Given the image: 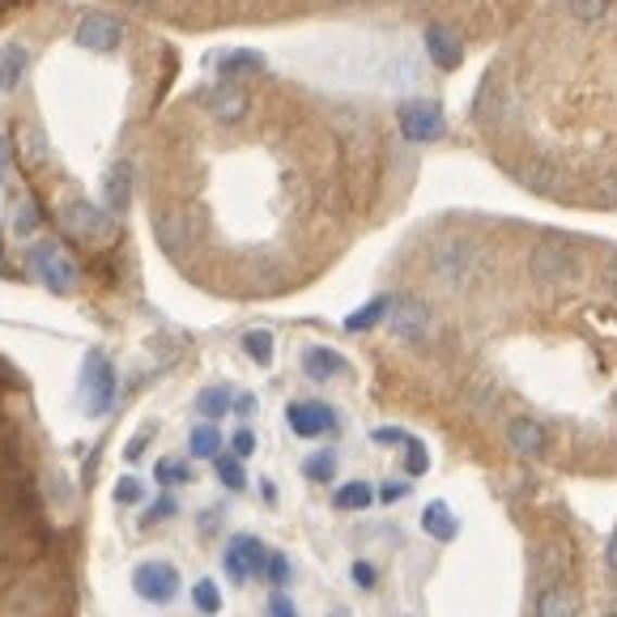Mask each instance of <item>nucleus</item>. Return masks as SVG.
Here are the masks:
<instances>
[{
  "label": "nucleus",
  "instance_id": "f257e3e1",
  "mask_svg": "<svg viewBox=\"0 0 617 617\" xmlns=\"http://www.w3.org/2000/svg\"><path fill=\"white\" fill-rule=\"evenodd\" d=\"M430 277L443 286V290H468L473 281H477V273H481V248L473 243V239H439L435 248H430Z\"/></svg>",
  "mask_w": 617,
  "mask_h": 617
},
{
  "label": "nucleus",
  "instance_id": "f03ea898",
  "mask_svg": "<svg viewBox=\"0 0 617 617\" xmlns=\"http://www.w3.org/2000/svg\"><path fill=\"white\" fill-rule=\"evenodd\" d=\"M115 392H119V379H115V366L106 354L90 350L86 362H81V379H77V396L90 417H106L111 405H115Z\"/></svg>",
  "mask_w": 617,
  "mask_h": 617
},
{
  "label": "nucleus",
  "instance_id": "7ed1b4c3",
  "mask_svg": "<svg viewBox=\"0 0 617 617\" xmlns=\"http://www.w3.org/2000/svg\"><path fill=\"white\" fill-rule=\"evenodd\" d=\"M60 226H64V235H73L81 243H99V248L115 239V213L106 205H90V201H68L60 209Z\"/></svg>",
  "mask_w": 617,
  "mask_h": 617
},
{
  "label": "nucleus",
  "instance_id": "20e7f679",
  "mask_svg": "<svg viewBox=\"0 0 617 617\" xmlns=\"http://www.w3.org/2000/svg\"><path fill=\"white\" fill-rule=\"evenodd\" d=\"M583 268L579 252L570 243H537L528 252V277L532 281H545V286H563V281H575Z\"/></svg>",
  "mask_w": 617,
  "mask_h": 617
},
{
  "label": "nucleus",
  "instance_id": "39448f33",
  "mask_svg": "<svg viewBox=\"0 0 617 617\" xmlns=\"http://www.w3.org/2000/svg\"><path fill=\"white\" fill-rule=\"evenodd\" d=\"M26 264H30V273L52 290V294H68L73 286H77V264L60 252V243L52 239H39V243H30V252H26Z\"/></svg>",
  "mask_w": 617,
  "mask_h": 617
},
{
  "label": "nucleus",
  "instance_id": "423d86ee",
  "mask_svg": "<svg viewBox=\"0 0 617 617\" xmlns=\"http://www.w3.org/2000/svg\"><path fill=\"white\" fill-rule=\"evenodd\" d=\"M396 124H401L405 141H413V146H430V141H439L443 128H448L443 106L430 103V99H410V103H401L396 106Z\"/></svg>",
  "mask_w": 617,
  "mask_h": 617
},
{
  "label": "nucleus",
  "instance_id": "0eeeda50",
  "mask_svg": "<svg viewBox=\"0 0 617 617\" xmlns=\"http://www.w3.org/2000/svg\"><path fill=\"white\" fill-rule=\"evenodd\" d=\"M388 328H392L396 341L421 345V341L435 332V311L426 307L421 299H396L392 311H388Z\"/></svg>",
  "mask_w": 617,
  "mask_h": 617
},
{
  "label": "nucleus",
  "instance_id": "6e6552de",
  "mask_svg": "<svg viewBox=\"0 0 617 617\" xmlns=\"http://www.w3.org/2000/svg\"><path fill=\"white\" fill-rule=\"evenodd\" d=\"M133 592L150 605H171L179 596V570L171 563H141L133 570Z\"/></svg>",
  "mask_w": 617,
  "mask_h": 617
},
{
  "label": "nucleus",
  "instance_id": "1a4fd4ad",
  "mask_svg": "<svg viewBox=\"0 0 617 617\" xmlns=\"http://www.w3.org/2000/svg\"><path fill=\"white\" fill-rule=\"evenodd\" d=\"M222 566H226V575H230L235 583H248V579H256V575L268 570V550H264L260 537H248V532H243V537H235V541L226 545Z\"/></svg>",
  "mask_w": 617,
  "mask_h": 617
},
{
  "label": "nucleus",
  "instance_id": "9d476101",
  "mask_svg": "<svg viewBox=\"0 0 617 617\" xmlns=\"http://www.w3.org/2000/svg\"><path fill=\"white\" fill-rule=\"evenodd\" d=\"M286 421L299 439H324L337 430V410L324 401H290L286 405Z\"/></svg>",
  "mask_w": 617,
  "mask_h": 617
},
{
  "label": "nucleus",
  "instance_id": "9b49d317",
  "mask_svg": "<svg viewBox=\"0 0 617 617\" xmlns=\"http://www.w3.org/2000/svg\"><path fill=\"white\" fill-rule=\"evenodd\" d=\"M73 39H77V48H86V52H115V48L124 43V22L111 17V13H86V17L77 22Z\"/></svg>",
  "mask_w": 617,
  "mask_h": 617
},
{
  "label": "nucleus",
  "instance_id": "f8f14e48",
  "mask_svg": "<svg viewBox=\"0 0 617 617\" xmlns=\"http://www.w3.org/2000/svg\"><path fill=\"white\" fill-rule=\"evenodd\" d=\"M248 111H252L248 86H239V81L213 86V95H209V115H213L217 124H239V119H248Z\"/></svg>",
  "mask_w": 617,
  "mask_h": 617
},
{
  "label": "nucleus",
  "instance_id": "ddd939ff",
  "mask_svg": "<svg viewBox=\"0 0 617 617\" xmlns=\"http://www.w3.org/2000/svg\"><path fill=\"white\" fill-rule=\"evenodd\" d=\"M507 448L515 456H524V461H537L550 448V430L537 417H512L507 421Z\"/></svg>",
  "mask_w": 617,
  "mask_h": 617
},
{
  "label": "nucleus",
  "instance_id": "4468645a",
  "mask_svg": "<svg viewBox=\"0 0 617 617\" xmlns=\"http://www.w3.org/2000/svg\"><path fill=\"white\" fill-rule=\"evenodd\" d=\"M583 614V596L570 583H545L532 601V617H579Z\"/></svg>",
  "mask_w": 617,
  "mask_h": 617
},
{
  "label": "nucleus",
  "instance_id": "2eb2a0df",
  "mask_svg": "<svg viewBox=\"0 0 617 617\" xmlns=\"http://www.w3.org/2000/svg\"><path fill=\"white\" fill-rule=\"evenodd\" d=\"M133 188H137L133 162H115L103 179V205L111 209V213H124V209L133 205Z\"/></svg>",
  "mask_w": 617,
  "mask_h": 617
},
{
  "label": "nucleus",
  "instance_id": "dca6fc26",
  "mask_svg": "<svg viewBox=\"0 0 617 617\" xmlns=\"http://www.w3.org/2000/svg\"><path fill=\"white\" fill-rule=\"evenodd\" d=\"M426 55H430L443 73H452V68H461L464 43L456 39V30H448V26H426Z\"/></svg>",
  "mask_w": 617,
  "mask_h": 617
},
{
  "label": "nucleus",
  "instance_id": "f3484780",
  "mask_svg": "<svg viewBox=\"0 0 617 617\" xmlns=\"http://www.w3.org/2000/svg\"><path fill=\"white\" fill-rule=\"evenodd\" d=\"M303 375L315 379V383H328V379L345 375V358L337 350H328V345H307L303 350Z\"/></svg>",
  "mask_w": 617,
  "mask_h": 617
},
{
  "label": "nucleus",
  "instance_id": "a211bd4d",
  "mask_svg": "<svg viewBox=\"0 0 617 617\" xmlns=\"http://www.w3.org/2000/svg\"><path fill=\"white\" fill-rule=\"evenodd\" d=\"M26 68H30V52H26L22 43H9V48L0 52V90L13 95V90L26 81Z\"/></svg>",
  "mask_w": 617,
  "mask_h": 617
},
{
  "label": "nucleus",
  "instance_id": "6ab92c4d",
  "mask_svg": "<svg viewBox=\"0 0 617 617\" xmlns=\"http://www.w3.org/2000/svg\"><path fill=\"white\" fill-rule=\"evenodd\" d=\"M192 235H197V226H192V217L188 213H162L158 217V239L166 243V248H184V243H192Z\"/></svg>",
  "mask_w": 617,
  "mask_h": 617
},
{
  "label": "nucleus",
  "instance_id": "aec40b11",
  "mask_svg": "<svg viewBox=\"0 0 617 617\" xmlns=\"http://www.w3.org/2000/svg\"><path fill=\"white\" fill-rule=\"evenodd\" d=\"M421 528H426L430 537H439V541H452V537L461 532V519L452 515L448 503H439V499H435V503L421 512Z\"/></svg>",
  "mask_w": 617,
  "mask_h": 617
},
{
  "label": "nucleus",
  "instance_id": "412c9836",
  "mask_svg": "<svg viewBox=\"0 0 617 617\" xmlns=\"http://www.w3.org/2000/svg\"><path fill=\"white\" fill-rule=\"evenodd\" d=\"M375 503V486L370 481H345V486H337V494H332V507L337 512H366Z\"/></svg>",
  "mask_w": 617,
  "mask_h": 617
},
{
  "label": "nucleus",
  "instance_id": "4be33fe9",
  "mask_svg": "<svg viewBox=\"0 0 617 617\" xmlns=\"http://www.w3.org/2000/svg\"><path fill=\"white\" fill-rule=\"evenodd\" d=\"M188 448H192L197 461H217V456H222V430H217L213 421H201V426L192 430Z\"/></svg>",
  "mask_w": 617,
  "mask_h": 617
},
{
  "label": "nucleus",
  "instance_id": "5701e85b",
  "mask_svg": "<svg viewBox=\"0 0 617 617\" xmlns=\"http://www.w3.org/2000/svg\"><path fill=\"white\" fill-rule=\"evenodd\" d=\"M235 410V396H230V388H205L201 396H197V413L205 417V421H217V417H226V413Z\"/></svg>",
  "mask_w": 617,
  "mask_h": 617
},
{
  "label": "nucleus",
  "instance_id": "b1692460",
  "mask_svg": "<svg viewBox=\"0 0 617 617\" xmlns=\"http://www.w3.org/2000/svg\"><path fill=\"white\" fill-rule=\"evenodd\" d=\"M392 303H396V299H388V294H379V299H370L366 307H362V311H354V315L345 319V328H350V332H366V328H375V324H379V319H383V315L392 311Z\"/></svg>",
  "mask_w": 617,
  "mask_h": 617
},
{
  "label": "nucleus",
  "instance_id": "393cba45",
  "mask_svg": "<svg viewBox=\"0 0 617 617\" xmlns=\"http://www.w3.org/2000/svg\"><path fill=\"white\" fill-rule=\"evenodd\" d=\"M243 73H264V55L260 52L222 55V77H226V81H235V77H243Z\"/></svg>",
  "mask_w": 617,
  "mask_h": 617
},
{
  "label": "nucleus",
  "instance_id": "a878e982",
  "mask_svg": "<svg viewBox=\"0 0 617 617\" xmlns=\"http://www.w3.org/2000/svg\"><path fill=\"white\" fill-rule=\"evenodd\" d=\"M213 468H217V481L226 486V490H248V473H243V461L239 456H217L213 461Z\"/></svg>",
  "mask_w": 617,
  "mask_h": 617
},
{
  "label": "nucleus",
  "instance_id": "bb28decb",
  "mask_svg": "<svg viewBox=\"0 0 617 617\" xmlns=\"http://www.w3.org/2000/svg\"><path fill=\"white\" fill-rule=\"evenodd\" d=\"M609 9H614V0H566V13H570L575 22H583V26L609 17Z\"/></svg>",
  "mask_w": 617,
  "mask_h": 617
},
{
  "label": "nucleus",
  "instance_id": "cd10ccee",
  "mask_svg": "<svg viewBox=\"0 0 617 617\" xmlns=\"http://www.w3.org/2000/svg\"><path fill=\"white\" fill-rule=\"evenodd\" d=\"M192 605H197V614L217 617L222 614V588H217L213 579H201V583L192 588Z\"/></svg>",
  "mask_w": 617,
  "mask_h": 617
},
{
  "label": "nucleus",
  "instance_id": "c85d7f7f",
  "mask_svg": "<svg viewBox=\"0 0 617 617\" xmlns=\"http://www.w3.org/2000/svg\"><path fill=\"white\" fill-rule=\"evenodd\" d=\"M243 354L252 362H260V366H268V362H273V337H268L264 328H252V332L243 337Z\"/></svg>",
  "mask_w": 617,
  "mask_h": 617
},
{
  "label": "nucleus",
  "instance_id": "c756f323",
  "mask_svg": "<svg viewBox=\"0 0 617 617\" xmlns=\"http://www.w3.org/2000/svg\"><path fill=\"white\" fill-rule=\"evenodd\" d=\"M303 473H307L311 481H332V473H337V452H315V456H307Z\"/></svg>",
  "mask_w": 617,
  "mask_h": 617
},
{
  "label": "nucleus",
  "instance_id": "7c9ffc66",
  "mask_svg": "<svg viewBox=\"0 0 617 617\" xmlns=\"http://www.w3.org/2000/svg\"><path fill=\"white\" fill-rule=\"evenodd\" d=\"M22 158H26L30 166H39V162L48 158V141H43L39 128H22Z\"/></svg>",
  "mask_w": 617,
  "mask_h": 617
},
{
  "label": "nucleus",
  "instance_id": "2f4dec72",
  "mask_svg": "<svg viewBox=\"0 0 617 617\" xmlns=\"http://www.w3.org/2000/svg\"><path fill=\"white\" fill-rule=\"evenodd\" d=\"M35 226H39V209L30 205V201H26V205H17L13 222H9V230H13L17 239H30V235H35Z\"/></svg>",
  "mask_w": 617,
  "mask_h": 617
},
{
  "label": "nucleus",
  "instance_id": "473e14b6",
  "mask_svg": "<svg viewBox=\"0 0 617 617\" xmlns=\"http://www.w3.org/2000/svg\"><path fill=\"white\" fill-rule=\"evenodd\" d=\"M154 477H158V481H162V486H179V481H188L192 473H188V464H184V461H175V456H166V461H158Z\"/></svg>",
  "mask_w": 617,
  "mask_h": 617
},
{
  "label": "nucleus",
  "instance_id": "72a5a7b5",
  "mask_svg": "<svg viewBox=\"0 0 617 617\" xmlns=\"http://www.w3.org/2000/svg\"><path fill=\"white\" fill-rule=\"evenodd\" d=\"M426 468H430V456H426L421 439H413L410 435V443H405V473H410V477H421Z\"/></svg>",
  "mask_w": 617,
  "mask_h": 617
},
{
  "label": "nucleus",
  "instance_id": "f704fd0d",
  "mask_svg": "<svg viewBox=\"0 0 617 617\" xmlns=\"http://www.w3.org/2000/svg\"><path fill=\"white\" fill-rule=\"evenodd\" d=\"M264 617H299V609H294V601L286 592H273L268 605H264Z\"/></svg>",
  "mask_w": 617,
  "mask_h": 617
},
{
  "label": "nucleus",
  "instance_id": "c9c22d12",
  "mask_svg": "<svg viewBox=\"0 0 617 617\" xmlns=\"http://www.w3.org/2000/svg\"><path fill=\"white\" fill-rule=\"evenodd\" d=\"M230 452H235L239 461H248V456L256 452V435H252L248 426H243V430H235V439H230Z\"/></svg>",
  "mask_w": 617,
  "mask_h": 617
},
{
  "label": "nucleus",
  "instance_id": "e433bc0d",
  "mask_svg": "<svg viewBox=\"0 0 617 617\" xmlns=\"http://www.w3.org/2000/svg\"><path fill=\"white\" fill-rule=\"evenodd\" d=\"M268 579H273L277 588L290 583V558H286V554H268Z\"/></svg>",
  "mask_w": 617,
  "mask_h": 617
},
{
  "label": "nucleus",
  "instance_id": "4c0bfd02",
  "mask_svg": "<svg viewBox=\"0 0 617 617\" xmlns=\"http://www.w3.org/2000/svg\"><path fill=\"white\" fill-rule=\"evenodd\" d=\"M528 184H532V188H545V192H550V188H554V166H550V162H532V171H528Z\"/></svg>",
  "mask_w": 617,
  "mask_h": 617
},
{
  "label": "nucleus",
  "instance_id": "58836bf2",
  "mask_svg": "<svg viewBox=\"0 0 617 617\" xmlns=\"http://www.w3.org/2000/svg\"><path fill=\"white\" fill-rule=\"evenodd\" d=\"M370 439H375L379 448H392V443H401V448H405V443H410V435H405V430H396V426H379Z\"/></svg>",
  "mask_w": 617,
  "mask_h": 617
},
{
  "label": "nucleus",
  "instance_id": "ea45409f",
  "mask_svg": "<svg viewBox=\"0 0 617 617\" xmlns=\"http://www.w3.org/2000/svg\"><path fill=\"white\" fill-rule=\"evenodd\" d=\"M115 503H141V481L137 477H124L115 486Z\"/></svg>",
  "mask_w": 617,
  "mask_h": 617
},
{
  "label": "nucleus",
  "instance_id": "a19ab883",
  "mask_svg": "<svg viewBox=\"0 0 617 617\" xmlns=\"http://www.w3.org/2000/svg\"><path fill=\"white\" fill-rule=\"evenodd\" d=\"M179 512V507H175V499H171V494H162V499H158L154 503V512L146 515V524H158V519H171V515Z\"/></svg>",
  "mask_w": 617,
  "mask_h": 617
},
{
  "label": "nucleus",
  "instance_id": "79ce46f5",
  "mask_svg": "<svg viewBox=\"0 0 617 617\" xmlns=\"http://www.w3.org/2000/svg\"><path fill=\"white\" fill-rule=\"evenodd\" d=\"M354 583H358V588H375V583H379V570L370 563H354Z\"/></svg>",
  "mask_w": 617,
  "mask_h": 617
},
{
  "label": "nucleus",
  "instance_id": "37998d69",
  "mask_svg": "<svg viewBox=\"0 0 617 617\" xmlns=\"http://www.w3.org/2000/svg\"><path fill=\"white\" fill-rule=\"evenodd\" d=\"M235 413H239V417H252V413H256V396H252V392L235 396Z\"/></svg>",
  "mask_w": 617,
  "mask_h": 617
},
{
  "label": "nucleus",
  "instance_id": "c03bdc74",
  "mask_svg": "<svg viewBox=\"0 0 617 617\" xmlns=\"http://www.w3.org/2000/svg\"><path fill=\"white\" fill-rule=\"evenodd\" d=\"M401 494H410V486H401V481H392V486H383V490H379V499H383V503H396Z\"/></svg>",
  "mask_w": 617,
  "mask_h": 617
},
{
  "label": "nucleus",
  "instance_id": "a18cd8bd",
  "mask_svg": "<svg viewBox=\"0 0 617 617\" xmlns=\"http://www.w3.org/2000/svg\"><path fill=\"white\" fill-rule=\"evenodd\" d=\"M605 286H609V294L617 299V252L605 260Z\"/></svg>",
  "mask_w": 617,
  "mask_h": 617
},
{
  "label": "nucleus",
  "instance_id": "49530a36",
  "mask_svg": "<svg viewBox=\"0 0 617 617\" xmlns=\"http://www.w3.org/2000/svg\"><path fill=\"white\" fill-rule=\"evenodd\" d=\"M605 566L617 575V528L609 532V541H605Z\"/></svg>",
  "mask_w": 617,
  "mask_h": 617
},
{
  "label": "nucleus",
  "instance_id": "de8ad7c7",
  "mask_svg": "<svg viewBox=\"0 0 617 617\" xmlns=\"http://www.w3.org/2000/svg\"><path fill=\"white\" fill-rule=\"evenodd\" d=\"M601 201H617V175H609V179L601 184Z\"/></svg>",
  "mask_w": 617,
  "mask_h": 617
},
{
  "label": "nucleus",
  "instance_id": "09e8293b",
  "mask_svg": "<svg viewBox=\"0 0 617 617\" xmlns=\"http://www.w3.org/2000/svg\"><path fill=\"white\" fill-rule=\"evenodd\" d=\"M124 4H154V0H124Z\"/></svg>",
  "mask_w": 617,
  "mask_h": 617
},
{
  "label": "nucleus",
  "instance_id": "8fccbe9b",
  "mask_svg": "<svg viewBox=\"0 0 617 617\" xmlns=\"http://www.w3.org/2000/svg\"><path fill=\"white\" fill-rule=\"evenodd\" d=\"M345 4H362V0H345Z\"/></svg>",
  "mask_w": 617,
  "mask_h": 617
},
{
  "label": "nucleus",
  "instance_id": "3c124183",
  "mask_svg": "<svg viewBox=\"0 0 617 617\" xmlns=\"http://www.w3.org/2000/svg\"><path fill=\"white\" fill-rule=\"evenodd\" d=\"M609 617H617V614H609Z\"/></svg>",
  "mask_w": 617,
  "mask_h": 617
},
{
  "label": "nucleus",
  "instance_id": "603ef678",
  "mask_svg": "<svg viewBox=\"0 0 617 617\" xmlns=\"http://www.w3.org/2000/svg\"><path fill=\"white\" fill-rule=\"evenodd\" d=\"M0 171H4V166H0Z\"/></svg>",
  "mask_w": 617,
  "mask_h": 617
}]
</instances>
